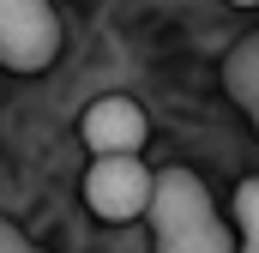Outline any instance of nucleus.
<instances>
[{
    "label": "nucleus",
    "instance_id": "nucleus-1",
    "mask_svg": "<svg viewBox=\"0 0 259 253\" xmlns=\"http://www.w3.org/2000/svg\"><path fill=\"white\" fill-rule=\"evenodd\" d=\"M151 241L157 253H241L235 223H223L211 187L193 169H163L157 175V199H151Z\"/></svg>",
    "mask_w": 259,
    "mask_h": 253
},
{
    "label": "nucleus",
    "instance_id": "nucleus-2",
    "mask_svg": "<svg viewBox=\"0 0 259 253\" xmlns=\"http://www.w3.org/2000/svg\"><path fill=\"white\" fill-rule=\"evenodd\" d=\"M157 175H163V169H145V157H91V169H84V205H91L103 223L151 217Z\"/></svg>",
    "mask_w": 259,
    "mask_h": 253
},
{
    "label": "nucleus",
    "instance_id": "nucleus-3",
    "mask_svg": "<svg viewBox=\"0 0 259 253\" xmlns=\"http://www.w3.org/2000/svg\"><path fill=\"white\" fill-rule=\"evenodd\" d=\"M61 55V12L49 0H0V61L12 72H42Z\"/></svg>",
    "mask_w": 259,
    "mask_h": 253
},
{
    "label": "nucleus",
    "instance_id": "nucleus-4",
    "mask_svg": "<svg viewBox=\"0 0 259 253\" xmlns=\"http://www.w3.org/2000/svg\"><path fill=\"white\" fill-rule=\"evenodd\" d=\"M78 139H84L91 157H139L145 139H151V121L133 97H97L78 115Z\"/></svg>",
    "mask_w": 259,
    "mask_h": 253
},
{
    "label": "nucleus",
    "instance_id": "nucleus-5",
    "mask_svg": "<svg viewBox=\"0 0 259 253\" xmlns=\"http://www.w3.org/2000/svg\"><path fill=\"white\" fill-rule=\"evenodd\" d=\"M223 91L241 103V115H247L253 133H259V30L241 36V43L223 55Z\"/></svg>",
    "mask_w": 259,
    "mask_h": 253
},
{
    "label": "nucleus",
    "instance_id": "nucleus-6",
    "mask_svg": "<svg viewBox=\"0 0 259 253\" xmlns=\"http://www.w3.org/2000/svg\"><path fill=\"white\" fill-rule=\"evenodd\" d=\"M235 235H241V253H259V175L235 187Z\"/></svg>",
    "mask_w": 259,
    "mask_h": 253
},
{
    "label": "nucleus",
    "instance_id": "nucleus-7",
    "mask_svg": "<svg viewBox=\"0 0 259 253\" xmlns=\"http://www.w3.org/2000/svg\"><path fill=\"white\" fill-rule=\"evenodd\" d=\"M0 253H42V247H36L18 223H0Z\"/></svg>",
    "mask_w": 259,
    "mask_h": 253
},
{
    "label": "nucleus",
    "instance_id": "nucleus-8",
    "mask_svg": "<svg viewBox=\"0 0 259 253\" xmlns=\"http://www.w3.org/2000/svg\"><path fill=\"white\" fill-rule=\"evenodd\" d=\"M229 6H259V0H229Z\"/></svg>",
    "mask_w": 259,
    "mask_h": 253
}]
</instances>
